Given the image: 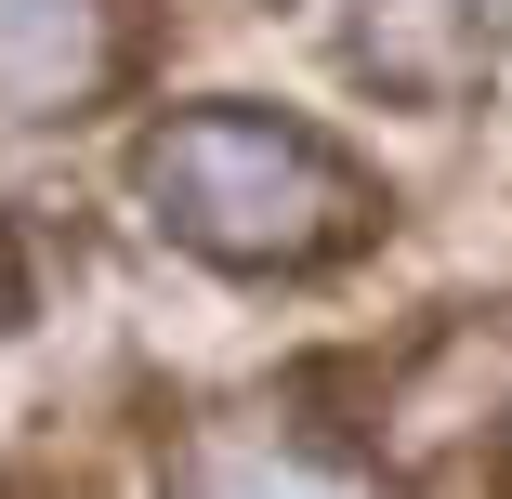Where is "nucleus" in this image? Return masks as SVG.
Listing matches in <instances>:
<instances>
[{
  "label": "nucleus",
  "mask_w": 512,
  "mask_h": 499,
  "mask_svg": "<svg viewBox=\"0 0 512 499\" xmlns=\"http://www.w3.org/2000/svg\"><path fill=\"white\" fill-rule=\"evenodd\" d=\"M132 197L224 276H316L381 224V184L276 106H171L132 145Z\"/></svg>",
  "instance_id": "nucleus-1"
},
{
  "label": "nucleus",
  "mask_w": 512,
  "mask_h": 499,
  "mask_svg": "<svg viewBox=\"0 0 512 499\" xmlns=\"http://www.w3.org/2000/svg\"><path fill=\"white\" fill-rule=\"evenodd\" d=\"M132 66L119 0H0V119H79Z\"/></svg>",
  "instance_id": "nucleus-2"
},
{
  "label": "nucleus",
  "mask_w": 512,
  "mask_h": 499,
  "mask_svg": "<svg viewBox=\"0 0 512 499\" xmlns=\"http://www.w3.org/2000/svg\"><path fill=\"white\" fill-rule=\"evenodd\" d=\"M499 381H512V316H460V329H434V355L421 368H394L381 381V447H394V473H434L486 408H499Z\"/></svg>",
  "instance_id": "nucleus-3"
},
{
  "label": "nucleus",
  "mask_w": 512,
  "mask_h": 499,
  "mask_svg": "<svg viewBox=\"0 0 512 499\" xmlns=\"http://www.w3.org/2000/svg\"><path fill=\"white\" fill-rule=\"evenodd\" d=\"M158 499H355V473H329L302 434L276 421H197L171 447V486Z\"/></svg>",
  "instance_id": "nucleus-4"
},
{
  "label": "nucleus",
  "mask_w": 512,
  "mask_h": 499,
  "mask_svg": "<svg viewBox=\"0 0 512 499\" xmlns=\"http://www.w3.org/2000/svg\"><path fill=\"white\" fill-rule=\"evenodd\" d=\"M27 316V250H14V224H0V329Z\"/></svg>",
  "instance_id": "nucleus-5"
},
{
  "label": "nucleus",
  "mask_w": 512,
  "mask_h": 499,
  "mask_svg": "<svg viewBox=\"0 0 512 499\" xmlns=\"http://www.w3.org/2000/svg\"><path fill=\"white\" fill-rule=\"evenodd\" d=\"M460 14H473V27H486V40H499V27H512V0H460Z\"/></svg>",
  "instance_id": "nucleus-6"
},
{
  "label": "nucleus",
  "mask_w": 512,
  "mask_h": 499,
  "mask_svg": "<svg viewBox=\"0 0 512 499\" xmlns=\"http://www.w3.org/2000/svg\"><path fill=\"white\" fill-rule=\"evenodd\" d=\"M499 499H512V486H499Z\"/></svg>",
  "instance_id": "nucleus-7"
}]
</instances>
